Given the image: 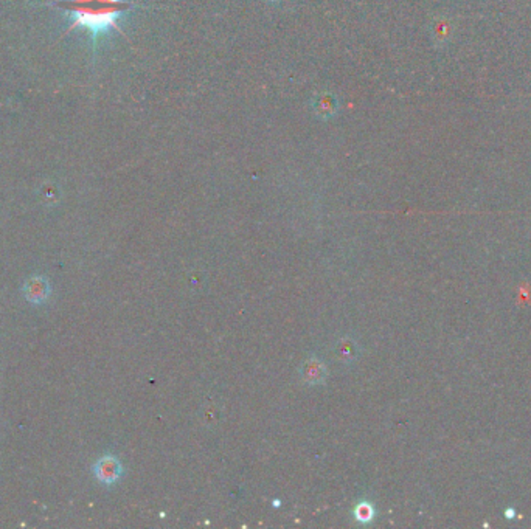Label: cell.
Masks as SVG:
<instances>
[{"mask_svg":"<svg viewBox=\"0 0 531 529\" xmlns=\"http://www.w3.org/2000/svg\"><path fill=\"white\" fill-rule=\"evenodd\" d=\"M337 354L340 357V361H346L350 362L356 357V345L351 340H342L337 345Z\"/></svg>","mask_w":531,"mask_h":529,"instance_id":"cell-6","label":"cell"},{"mask_svg":"<svg viewBox=\"0 0 531 529\" xmlns=\"http://www.w3.org/2000/svg\"><path fill=\"white\" fill-rule=\"evenodd\" d=\"M93 475L101 484L111 486L114 483H117V481L121 478V475H123V467H121L118 458H115L112 455H105L93 464Z\"/></svg>","mask_w":531,"mask_h":529,"instance_id":"cell-2","label":"cell"},{"mask_svg":"<svg viewBox=\"0 0 531 529\" xmlns=\"http://www.w3.org/2000/svg\"><path fill=\"white\" fill-rule=\"evenodd\" d=\"M300 374L306 384H311V385L323 384L326 379V368L318 358L311 357L302 365Z\"/></svg>","mask_w":531,"mask_h":529,"instance_id":"cell-5","label":"cell"},{"mask_svg":"<svg viewBox=\"0 0 531 529\" xmlns=\"http://www.w3.org/2000/svg\"><path fill=\"white\" fill-rule=\"evenodd\" d=\"M374 511L371 505L369 503H360L356 506V511H354V517H356L357 521L360 523H369V521L373 519Z\"/></svg>","mask_w":531,"mask_h":529,"instance_id":"cell-7","label":"cell"},{"mask_svg":"<svg viewBox=\"0 0 531 529\" xmlns=\"http://www.w3.org/2000/svg\"><path fill=\"white\" fill-rule=\"evenodd\" d=\"M268 2H272V3H274V2H278V0H268Z\"/></svg>","mask_w":531,"mask_h":529,"instance_id":"cell-8","label":"cell"},{"mask_svg":"<svg viewBox=\"0 0 531 529\" xmlns=\"http://www.w3.org/2000/svg\"><path fill=\"white\" fill-rule=\"evenodd\" d=\"M50 283L44 276H31L24 284V295L33 304H40L50 297Z\"/></svg>","mask_w":531,"mask_h":529,"instance_id":"cell-3","label":"cell"},{"mask_svg":"<svg viewBox=\"0 0 531 529\" xmlns=\"http://www.w3.org/2000/svg\"><path fill=\"white\" fill-rule=\"evenodd\" d=\"M53 6L69 13L72 29L83 26L92 35L115 29L117 20L132 8L126 0H58Z\"/></svg>","mask_w":531,"mask_h":529,"instance_id":"cell-1","label":"cell"},{"mask_svg":"<svg viewBox=\"0 0 531 529\" xmlns=\"http://www.w3.org/2000/svg\"><path fill=\"white\" fill-rule=\"evenodd\" d=\"M312 111L314 115L322 120H330L334 117L339 111L337 100L331 93H320L312 101Z\"/></svg>","mask_w":531,"mask_h":529,"instance_id":"cell-4","label":"cell"}]
</instances>
